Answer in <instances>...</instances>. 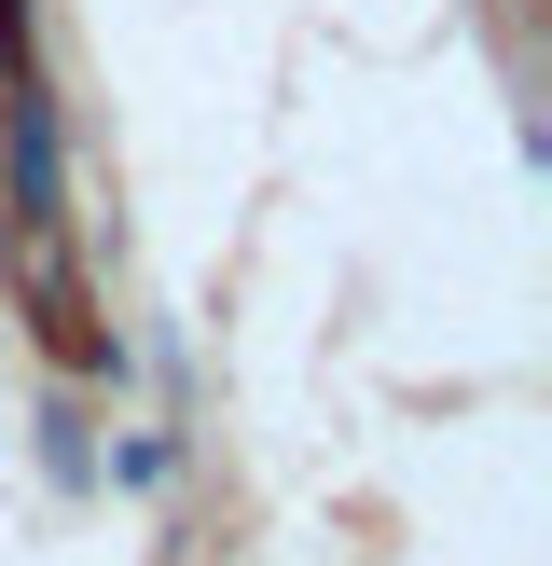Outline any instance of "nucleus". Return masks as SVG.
<instances>
[{"label":"nucleus","instance_id":"1","mask_svg":"<svg viewBox=\"0 0 552 566\" xmlns=\"http://www.w3.org/2000/svg\"><path fill=\"white\" fill-rule=\"evenodd\" d=\"M42 470H55V484H97V442H83L70 401H42Z\"/></svg>","mask_w":552,"mask_h":566}]
</instances>
